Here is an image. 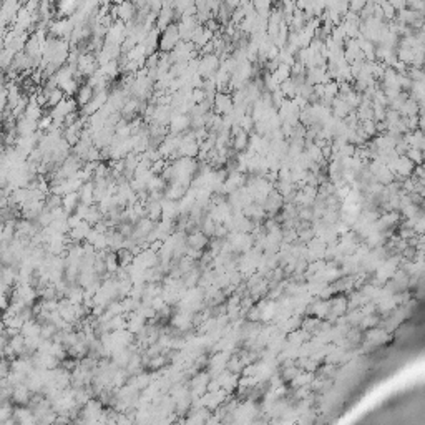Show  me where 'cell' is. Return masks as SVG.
Instances as JSON below:
<instances>
[{
    "instance_id": "cell-4",
    "label": "cell",
    "mask_w": 425,
    "mask_h": 425,
    "mask_svg": "<svg viewBox=\"0 0 425 425\" xmlns=\"http://www.w3.org/2000/svg\"><path fill=\"white\" fill-rule=\"evenodd\" d=\"M93 97H95V88H91L90 85L83 83V85L80 86V90H78L77 97H75V100H77V103L80 105V108H83V106H86L91 100H93Z\"/></svg>"
},
{
    "instance_id": "cell-1",
    "label": "cell",
    "mask_w": 425,
    "mask_h": 425,
    "mask_svg": "<svg viewBox=\"0 0 425 425\" xmlns=\"http://www.w3.org/2000/svg\"><path fill=\"white\" fill-rule=\"evenodd\" d=\"M181 42V35L178 30V23H171L160 37V51L161 53H171Z\"/></svg>"
},
{
    "instance_id": "cell-8",
    "label": "cell",
    "mask_w": 425,
    "mask_h": 425,
    "mask_svg": "<svg viewBox=\"0 0 425 425\" xmlns=\"http://www.w3.org/2000/svg\"><path fill=\"white\" fill-rule=\"evenodd\" d=\"M206 100V91L203 88H198V90H193V102L194 105H200Z\"/></svg>"
},
{
    "instance_id": "cell-3",
    "label": "cell",
    "mask_w": 425,
    "mask_h": 425,
    "mask_svg": "<svg viewBox=\"0 0 425 425\" xmlns=\"http://www.w3.org/2000/svg\"><path fill=\"white\" fill-rule=\"evenodd\" d=\"M78 194H80V203H83V204L86 206L97 204V203H95V181L85 183Z\"/></svg>"
},
{
    "instance_id": "cell-9",
    "label": "cell",
    "mask_w": 425,
    "mask_h": 425,
    "mask_svg": "<svg viewBox=\"0 0 425 425\" xmlns=\"http://www.w3.org/2000/svg\"><path fill=\"white\" fill-rule=\"evenodd\" d=\"M243 14H244L243 10H234V12H233V18H234V22H238V20H239V18H243Z\"/></svg>"
},
{
    "instance_id": "cell-2",
    "label": "cell",
    "mask_w": 425,
    "mask_h": 425,
    "mask_svg": "<svg viewBox=\"0 0 425 425\" xmlns=\"http://www.w3.org/2000/svg\"><path fill=\"white\" fill-rule=\"evenodd\" d=\"M189 188H185L180 183H170L168 186L165 188V198L166 200H171V201H180L183 198L186 196Z\"/></svg>"
},
{
    "instance_id": "cell-7",
    "label": "cell",
    "mask_w": 425,
    "mask_h": 425,
    "mask_svg": "<svg viewBox=\"0 0 425 425\" xmlns=\"http://www.w3.org/2000/svg\"><path fill=\"white\" fill-rule=\"evenodd\" d=\"M102 211H100V208H98V204H93V206H90V209H88V214H86V223L88 224H91V223H98V221L102 220Z\"/></svg>"
},
{
    "instance_id": "cell-5",
    "label": "cell",
    "mask_w": 425,
    "mask_h": 425,
    "mask_svg": "<svg viewBox=\"0 0 425 425\" xmlns=\"http://www.w3.org/2000/svg\"><path fill=\"white\" fill-rule=\"evenodd\" d=\"M78 204H80V194L78 193H70V194H65V196L62 198V206L68 214L77 211Z\"/></svg>"
},
{
    "instance_id": "cell-6",
    "label": "cell",
    "mask_w": 425,
    "mask_h": 425,
    "mask_svg": "<svg viewBox=\"0 0 425 425\" xmlns=\"http://www.w3.org/2000/svg\"><path fill=\"white\" fill-rule=\"evenodd\" d=\"M231 98L226 97L224 93H216L214 98V110L216 113H229L231 112Z\"/></svg>"
},
{
    "instance_id": "cell-10",
    "label": "cell",
    "mask_w": 425,
    "mask_h": 425,
    "mask_svg": "<svg viewBox=\"0 0 425 425\" xmlns=\"http://www.w3.org/2000/svg\"><path fill=\"white\" fill-rule=\"evenodd\" d=\"M243 145H244V136L241 135V136H238V140H236V148H243Z\"/></svg>"
}]
</instances>
